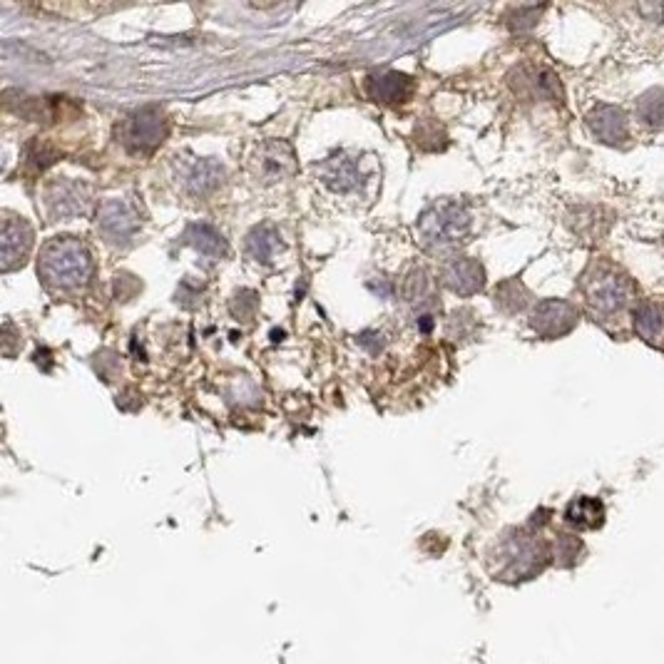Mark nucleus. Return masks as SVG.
<instances>
[{"label": "nucleus", "instance_id": "nucleus-1", "mask_svg": "<svg viewBox=\"0 0 664 664\" xmlns=\"http://www.w3.org/2000/svg\"><path fill=\"white\" fill-rule=\"evenodd\" d=\"M38 277L55 294L80 291L93 279V257L80 239L53 237L40 249Z\"/></svg>", "mask_w": 664, "mask_h": 664}, {"label": "nucleus", "instance_id": "nucleus-2", "mask_svg": "<svg viewBox=\"0 0 664 664\" xmlns=\"http://www.w3.org/2000/svg\"><path fill=\"white\" fill-rule=\"evenodd\" d=\"M473 227V217L461 202H443L431 204L426 212L418 217V234H421L423 244L431 249L443 247H456L458 242L468 237Z\"/></svg>", "mask_w": 664, "mask_h": 664}, {"label": "nucleus", "instance_id": "nucleus-3", "mask_svg": "<svg viewBox=\"0 0 664 664\" xmlns=\"http://www.w3.org/2000/svg\"><path fill=\"white\" fill-rule=\"evenodd\" d=\"M582 294L595 314L610 316L625 309L632 294V284L625 274L612 269L610 264H592L582 277Z\"/></svg>", "mask_w": 664, "mask_h": 664}, {"label": "nucleus", "instance_id": "nucleus-4", "mask_svg": "<svg viewBox=\"0 0 664 664\" xmlns=\"http://www.w3.org/2000/svg\"><path fill=\"white\" fill-rule=\"evenodd\" d=\"M167 117L160 107L150 105L142 110L132 112L130 117L120 122V142L130 152H152L165 142L167 137Z\"/></svg>", "mask_w": 664, "mask_h": 664}, {"label": "nucleus", "instance_id": "nucleus-5", "mask_svg": "<svg viewBox=\"0 0 664 664\" xmlns=\"http://www.w3.org/2000/svg\"><path fill=\"white\" fill-rule=\"evenodd\" d=\"M249 172L264 187L289 180L296 175L294 147L284 140L262 142L249 157Z\"/></svg>", "mask_w": 664, "mask_h": 664}, {"label": "nucleus", "instance_id": "nucleus-6", "mask_svg": "<svg viewBox=\"0 0 664 664\" xmlns=\"http://www.w3.org/2000/svg\"><path fill=\"white\" fill-rule=\"evenodd\" d=\"M97 232L112 247H127L140 232V219L125 199H105L97 207Z\"/></svg>", "mask_w": 664, "mask_h": 664}, {"label": "nucleus", "instance_id": "nucleus-7", "mask_svg": "<svg viewBox=\"0 0 664 664\" xmlns=\"http://www.w3.org/2000/svg\"><path fill=\"white\" fill-rule=\"evenodd\" d=\"M90 204H93V194L85 182L60 177L45 187V209L53 219L85 217L90 212Z\"/></svg>", "mask_w": 664, "mask_h": 664}, {"label": "nucleus", "instance_id": "nucleus-8", "mask_svg": "<svg viewBox=\"0 0 664 664\" xmlns=\"http://www.w3.org/2000/svg\"><path fill=\"white\" fill-rule=\"evenodd\" d=\"M33 242L35 232L28 224V219L5 212L3 229H0V259H3L0 267H3V272H13V269L23 267L30 249H33Z\"/></svg>", "mask_w": 664, "mask_h": 664}, {"label": "nucleus", "instance_id": "nucleus-9", "mask_svg": "<svg viewBox=\"0 0 664 664\" xmlns=\"http://www.w3.org/2000/svg\"><path fill=\"white\" fill-rule=\"evenodd\" d=\"M580 321V311L563 299H545L530 314V326L543 339H560L570 334Z\"/></svg>", "mask_w": 664, "mask_h": 664}, {"label": "nucleus", "instance_id": "nucleus-10", "mask_svg": "<svg viewBox=\"0 0 664 664\" xmlns=\"http://www.w3.org/2000/svg\"><path fill=\"white\" fill-rule=\"evenodd\" d=\"M441 282L458 296H473L483 291L485 269L478 259L451 257L441 264Z\"/></svg>", "mask_w": 664, "mask_h": 664}, {"label": "nucleus", "instance_id": "nucleus-11", "mask_svg": "<svg viewBox=\"0 0 664 664\" xmlns=\"http://www.w3.org/2000/svg\"><path fill=\"white\" fill-rule=\"evenodd\" d=\"M413 80L408 75L396 73V70H381V73L366 75L364 80V93L369 100L379 102V105H403L411 100Z\"/></svg>", "mask_w": 664, "mask_h": 664}, {"label": "nucleus", "instance_id": "nucleus-12", "mask_svg": "<svg viewBox=\"0 0 664 664\" xmlns=\"http://www.w3.org/2000/svg\"><path fill=\"white\" fill-rule=\"evenodd\" d=\"M177 177H180L182 190L187 194H192V197H207V194H212L214 190L222 187L227 172H224L222 162L212 160V157H204V160L185 162Z\"/></svg>", "mask_w": 664, "mask_h": 664}, {"label": "nucleus", "instance_id": "nucleus-13", "mask_svg": "<svg viewBox=\"0 0 664 664\" xmlns=\"http://www.w3.org/2000/svg\"><path fill=\"white\" fill-rule=\"evenodd\" d=\"M316 175H319V180L324 182L326 187H331L334 192H351L361 185V180H364L359 170V162H356L351 155H346V152H339V155L321 162V165L316 167Z\"/></svg>", "mask_w": 664, "mask_h": 664}, {"label": "nucleus", "instance_id": "nucleus-14", "mask_svg": "<svg viewBox=\"0 0 664 664\" xmlns=\"http://www.w3.org/2000/svg\"><path fill=\"white\" fill-rule=\"evenodd\" d=\"M587 127L605 145H620L627 140V115L615 105H600L587 115Z\"/></svg>", "mask_w": 664, "mask_h": 664}, {"label": "nucleus", "instance_id": "nucleus-15", "mask_svg": "<svg viewBox=\"0 0 664 664\" xmlns=\"http://www.w3.org/2000/svg\"><path fill=\"white\" fill-rule=\"evenodd\" d=\"M185 242L190 244V247L199 254V257L209 259V262L224 259V257H227V252H229L227 239H224L222 234H219L217 229L212 227V224H204V222L190 224V227H187Z\"/></svg>", "mask_w": 664, "mask_h": 664}, {"label": "nucleus", "instance_id": "nucleus-16", "mask_svg": "<svg viewBox=\"0 0 664 664\" xmlns=\"http://www.w3.org/2000/svg\"><path fill=\"white\" fill-rule=\"evenodd\" d=\"M632 316H635V329L642 341L664 351V306L657 301H640Z\"/></svg>", "mask_w": 664, "mask_h": 664}, {"label": "nucleus", "instance_id": "nucleus-17", "mask_svg": "<svg viewBox=\"0 0 664 664\" xmlns=\"http://www.w3.org/2000/svg\"><path fill=\"white\" fill-rule=\"evenodd\" d=\"M282 249V237L272 224H259L247 234V257L259 264H272Z\"/></svg>", "mask_w": 664, "mask_h": 664}, {"label": "nucleus", "instance_id": "nucleus-18", "mask_svg": "<svg viewBox=\"0 0 664 664\" xmlns=\"http://www.w3.org/2000/svg\"><path fill=\"white\" fill-rule=\"evenodd\" d=\"M565 518H568V523L575 525V528H597V525L605 520V508H602L600 500L577 498L570 503Z\"/></svg>", "mask_w": 664, "mask_h": 664}, {"label": "nucleus", "instance_id": "nucleus-19", "mask_svg": "<svg viewBox=\"0 0 664 664\" xmlns=\"http://www.w3.org/2000/svg\"><path fill=\"white\" fill-rule=\"evenodd\" d=\"M528 299V289L520 282H515V279L503 282L495 289V306H498L500 311H505V314H518V311H523L525 306H528Z\"/></svg>", "mask_w": 664, "mask_h": 664}, {"label": "nucleus", "instance_id": "nucleus-20", "mask_svg": "<svg viewBox=\"0 0 664 664\" xmlns=\"http://www.w3.org/2000/svg\"><path fill=\"white\" fill-rule=\"evenodd\" d=\"M413 137H416V145L426 152H441L448 145V135L443 125L438 120H431V117L418 122Z\"/></svg>", "mask_w": 664, "mask_h": 664}, {"label": "nucleus", "instance_id": "nucleus-21", "mask_svg": "<svg viewBox=\"0 0 664 664\" xmlns=\"http://www.w3.org/2000/svg\"><path fill=\"white\" fill-rule=\"evenodd\" d=\"M428 296H431V277L423 267H413L403 277V299L408 304H426Z\"/></svg>", "mask_w": 664, "mask_h": 664}, {"label": "nucleus", "instance_id": "nucleus-22", "mask_svg": "<svg viewBox=\"0 0 664 664\" xmlns=\"http://www.w3.org/2000/svg\"><path fill=\"white\" fill-rule=\"evenodd\" d=\"M637 115L645 120V125L662 127L664 125V93L662 90H650L637 100Z\"/></svg>", "mask_w": 664, "mask_h": 664}, {"label": "nucleus", "instance_id": "nucleus-23", "mask_svg": "<svg viewBox=\"0 0 664 664\" xmlns=\"http://www.w3.org/2000/svg\"><path fill=\"white\" fill-rule=\"evenodd\" d=\"M257 306H259V296L257 291L252 289L237 291L234 299L229 301V311H232V316H237V319L242 321H252V316L257 314Z\"/></svg>", "mask_w": 664, "mask_h": 664}, {"label": "nucleus", "instance_id": "nucleus-24", "mask_svg": "<svg viewBox=\"0 0 664 664\" xmlns=\"http://www.w3.org/2000/svg\"><path fill=\"white\" fill-rule=\"evenodd\" d=\"M25 155H28V162L35 167V170H48L53 162H58V150H55L53 145H48V142L43 140H35L30 142L28 150H25Z\"/></svg>", "mask_w": 664, "mask_h": 664}, {"label": "nucleus", "instance_id": "nucleus-25", "mask_svg": "<svg viewBox=\"0 0 664 664\" xmlns=\"http://www.w3.org/2000/svg\"><path fill=\"white\" fill-rule=\"evenodd\" d=\"M540 15V8H518L513 15H510L508 25L513 30H523V28H530V25H535V20H538Z\"/></svg>", "mask_w": 664, "mask_h": 664}, {"label": "nucleus", "instance_id": "nucleus-26", "mask_svg": "<svg viewBox=\"0 0 664 664\" xmlns=\"http://www.w3.org/2000/svg\"><path fill=\"white\" fill-rule=\"evenodd\" d=\"M359 344L364 346V349H369L371 354H379V351L383 349L381 334H376V331H364V334L359 336Z\"/></svg>", "mask_w": 664, "mask_h": 664}]
</instances>
